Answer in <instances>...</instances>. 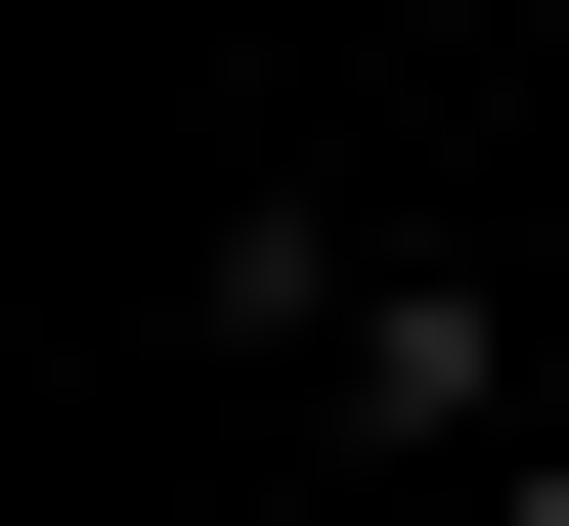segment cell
<instances>
[{
	"label": "cell",
	"mask_w": 569,
	"mask_h": 526,
	"mask_svg": "<svg viewBox=\"0 0 569 526\" xmlns=\"http://www.w3.org/2000/svg\"><path fill=\"white\" fill-rule=\"evenodd\" d=\"M307 395H351V439H526V307H482V264H351V351H307Z\"/></svg>",
	"instance_id": "1"
},
{
	"label": "cell",
	"mask_w": 569,
	"mask_h": 526,
	"mask_svg": "<svg viewBox=\"0 0 569 526\" xmlns=\"http://www.w3.org/2000/svg\"><path fill=\"white\" fill-rule=\"evenodd\" d=\"M482 526H569V439H482Z\"/></svg>",
	"instance_id": "2"
}]
</instances>
